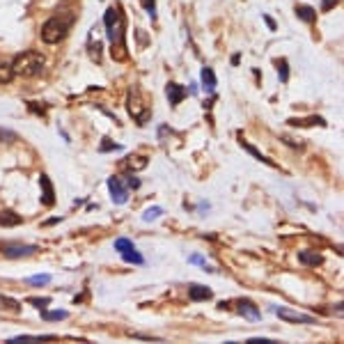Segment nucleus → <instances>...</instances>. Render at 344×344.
Wrapping results in <instances>:
<instances>
[{
	"instance_id": "nucleus-28",
	"label": "nucleus",
	"mask_w": 344,
	"mask_h": 344,
	"mask_svg": "<svg viewBox=\"0 0 344 344\" xmlns=\"http://www.w3.org/2000/svg\"><path fill=\"white\" fill-rule=\"evenodd\" d=\"M0 140H3V142H12V140H17V133H14V131H7V129H0Z\"/></svg>"
},
{
	"instance_id": "nucleus-3",
	"label": "nucleus",
	"mask_w": 344,
	"mask_h": 344,
	"mask_svg": "<svg viewBox=\"0 0 344 344\" xmlns=\"http://www.w3.org/2000/svg\"><path fill=\"white\" fill-rule=\"evenodd\" d=\"M37 253V246H28V243H5L3 246V255L10 259L17 257H28V255Z\"/></svg>"
},
{
	"instance_id": "nucleus-16",
	"label": "nucleus",
	"mask_w": 344,
	"mask_h": 344,
	"mask_svg": "<svg viewBox=\"0 0 344 344\" xmlns=\"http://www.w3.org/2000/svg\"><path fill=\"white\" fill-rule=\"evenodd\" d=\"M296 17L301 19V21H305V23H312L314 19H317V12L312 10V7H307V5H298L296 7Z\"/></svg>"
},
{
	"instance_id": "nucleus-19",
	"label": "nucleus",
	"mask_w": 344,
	"mask_h": 344,
	"mask_svg": "<svg viewBox=\"0 0 344 344\" xmlns=\"http://www.w3.org/2000/svg\"><path fill=\"white\" fill-rule=\"evenodd\" d=\"M42 317L46 319V321H60V319H67V317H69V312H67V310H53V312L42 310Z\"/></svg>"
},
{
	"instance_id": "nucleus-23",
	"label": "nucleus",
	"mask_w": 344,
	"mask_h": 344,
	"mask_svg": "<svg viewBox=\"0 0 344 344\" xmlns=\"http://www.w3.org/2000/svg\"><path fill=\"white\" fill-rule=\"evenodd\" d=\"M133 241H129V239H117V241H115V250H119V253H129V250H133Z\"/></svg>"
},
{
	"instance_id": "nucleus-34",
	"label": "nucleus",
	"mask_w": 344,
	"mask_h": 344,
	"mask_svg": "<svg viewBox=\"0 0 344 344\" xmlns=\"http://www.w3.org/2000/svg\"><path fill=\"white\" fill-rule=\"evenodd\" d=\"M191 262H193V264H205V259L200 257V255H193V257H191Z\"/></svg>"
},
{
	"instance_id": "nucleus-26",
	"label": "nucleus",
	"mask_w": 344,
	"mask_h": 344,
	"mask_svg": "<svg viewBox=\"0 0 344 344\" xmlns=\"http://www.w3.org/2000/svg\"><path fill=\"white\" fill-rule=\"evenodd\" d=\"M28 303L35 305V307H39V310H44V307L51 303V298H46V296H44V298H28Z\"/></svg>"
},
{
	"instance_id": "nucleus-1",
	"label": "nucleus",
	"mask_w": 344,
	"mask_h": 344,
	"mask_svg": "<svg viewBox=\"0 0 344 344\" xmlns=\"http://www.w3.org/2000/svg\"><path fill=\"white\" fill-rule=\"evenodd\" d=\"M44 65H46V58L37 51H26V53L17 55L14 62H12V71L14 76H23V78H33V76H39L44 71Z\"/></svg>"
},
{
	"instance_id": "nucleus-25",
	"label": "nucleus",
	"mask_w": 344,
	"mask_h": 344,
	"mask_svg": "<svg viewBox=\"0 0 344 344\" xmlns=\"http://www.w3.org/2000/svg\"><path fill=\"white\" fill-rule=\"evenodd\" d=\"M28 282H30V285H49V282H51V275L49 273L33 275V278H28Z\"/></svg>"
},
{
	"instance_id": "nucleus-24",
	"label": "nucleus",
	"mask_w": 344,
	"mask_h": 344,
	"mask_svg": "<svg viewBox=\"0 0 344 344\" xmlns=\"http://www.w3.org/2000/svg\"><path fill=\"white\" fill-rule=\"evenodd\" d=\"M161 214H163V209H161V207H149V209H147L145 214H142V221H147V223H149V221H154V218H158V216H161Z\"/></svg>"
},
{
	"instance_id": "nucleus-21",
	"label": "nucleus",
	"mask_w": 344,
	"mask_h": 344,
	"mask_svg": "<svg viewBox=\"0 0 344 344\" xmlns=\"http://www.w3.org/2000/svg\"><path fill=\"white\" fill-rule=\"evenodd\" d=\"M122 259L124 262H129V264H145V257L140 253H135V248L129 250V253H122Z\"/></svg>"
},
{
	"instance_id": "nucleus-31",
	"label": "nucleus",
	"mask_w": 344,
	"mask_h": 344,
	"mask_svg": "<svg viewBox=\"0 0 344 344\" xmlns=\"http://www.w3.org/2000/svg\"><path fill=\"white\" fill-rule=\"evenodd\" d=\"M126 186H129V189H138V186H140V179H135L133 175H129V179H126Z\"/></svg>"
},
{
	"instance_id": "nucleus-2",
	"label": "nucleus",
	"mask_w": 344,
	"mask_h": 344,
	"mask_svg": "<svg viewBox=\"0 0 344 344\" xmlns=\"http://www.w3.org/2000/svg\"><path fill=\"white\" fill-rule=\"evenodd\" d=\"M71 23H74V17L67 14V17H53L42 26V39L46 44H58L60 39H65L67 33H69Z\"/></svg>"
},
{
	"instance_id": "nucleus-30",
	"label": "nucleus",
	"mask_w": 344,
	"mask_h": 344,
	"mask_svg": "<svg viewBox=\"0 0 344 344\" xmlns=\"http://www.w3.org/2000/svg\"><path fill=\"white\" fill-rule=\"evenodd\" d=\"M339 0H321V12H328V10H333L335 5H337Z\"/></svg>"
},
{
	"instance_id": "nucleus-12",
	"label": "nucleus",
	"mask_w": 344,
	"mask_h": 344,
	"mask_svg": "<svg viewBox=\"0 0 344 344\" xmlns=\"http://www.w3.org/2000/svg\"><path fill=\"white\" fill-rule=\"evenodd\" d=\"M298 262L305 264V266H319V264L323 262L321 255L319 253H310V250H301L298 253Z\"/></svg>"
},
{
	"instance_id": "nucleus-8",
	"label": "nucleus",
	"mask_w": 344,
	"mask_h": 344,
	"mask_svg": "<svg viewBox=\"0 0 344 344\" xmlns=\"http://www.w3.org/2000/svg\"><path fill=\"white\" fill-rule=\"evenodd\" d=\"M39 186H42V202L46 207H51V205H55V189H53V184H51V179L46 177V175H42L39 177Z\"/></svg>"
},
{
	"instance_id": "nucleus-29",
	"label": "nucleus",
	"mask_w": 344,
	"mask_h": 344,
	"mask_svg": "<svg viewBox=\"0 0 344 344\" xmlns=\"http://www.w3.org/2000/svg\"><path fill=\"white\" fill-rule=\"evenodd\" d=\"M99 149H101V151H110V149H122V147H119V145H115V142H110V140H103V142H101V147H99Z\"/></svg>"
},
{
	"instance_id": "nucleus-14",
	"label": "nucleus",
	"mask_w": 344,
	"mask_h": 344,
	"mask_svg": "<svg viewBox=\"0 0 344 344\" xmlns=\"http://www.w3.org/2000/svg\"><path fill=\"white\" fill-rule=\"evenodd\" d=\"M289 124H294V126H326L323 117H317V115L305 117V119H289Z\"/></svg>"
},
{
	"instance_id": "nucleus-11",
	"label": "nucleus",
	"mask_w": 344,
	"mask_h": 344,
	"mask_svg": "<svg viewBox=\"0 0 344 344\" xmlns=\"http://www.w3.org/2000/svg\"><path fill=\"white\" fill-rule=\"evenodd\" d=\"M23 218L19 214H14V211H0V225L3 227H14V225H21Z\"/></svg>"
},
{
	"instance_id": "nucleus-15",
	"label": "nucleus",
	"mask_w": 344,
	"mask_h": 344,
	"mask_svg": "<svg viewBox=\"0 0 344 344\" xmlns=\"http://www.w3.org/2000/svg\"><path fill=\"white\" fill-rule=\"evenodd\" d=\"M241 147H243V149H246V151H248V154H253V156H255V158H257V161H262V163H266V165L275 167V163H273V161H271V158H266V156H264V154H262V151H257V149H255V147H253V145H250V142H246V140H243V138H241Z\"/></svg>"
},
{
	"instance_id": "nucleus-13",
	"label": "nucleus",
	"mask_w": 344,
	"mask_h": 344,
	"mask_svg": "<svg viewBox=\"0 0 344 344\" xmlns=\"http://www.w3.org/2000/svg\"><path fill=\"white\" fill-rule=\"evenodd\" d=\"M202 87H205V92L216 90V74H214L211 67H205V69H202Z\"/></svg>"
},
{
	"instance_id": "nucleus-33",
	"label": "nucleus",
	"mask_w": 344,
	"mask_h": 344,
	"mask_svg": "<svg viewBox=\"0 0 344 344\" xmlns=\"http://www.w3.org/2000/svg\"><path fill=\"white\" fill-rule=\"evenodd\" d=\"M264 21H266V26H269L271 30H275V21H273L271 17H264Z\"/></svg>"
},
{
	"instance_id": "nucleus-18",
	"label": "nucleus",
	"mask_w": 344,
	"mask_h": 344,
	"mask_svg": "<svg viewBox=\"0 0 344 344\" xmlns=\"http://www.w3.org/2000/svg\"><path fill=\"white\" fill-rule=\"evenodd\" d=\"M0 310L19 312V310H21V305H19V301H14V298H10V296H3V294H0Z\"/></svg>"
},
{
	"instance_id": "nucleus-22",
	"label": "nucleus",
	"mask_w": 344,
	"mask_h": 344,
	"mask_svg": "<svg viewBox=\"0 0 344 344\" xmlns=\"http://www.w3.org/2000/svg\"><path fill=\"white\" fill-rule=\"evenodd\" d=\"M14 78V71H12V65H0V85H5Z\"/></svg>"
},
{
	"instance_id": "nucleus-20",
	"label": "nucleus",
	"mask_w": 344,
	"mask_h": 344,
	"mask_svg": "<svg viewBox=\"0 0 344 344\" xmlns=\"http://www.w3.org/2000/svg\"><path fill=\"white\" fill-rule=\"evenodd\" d=\"M275 67H278V76H280V81H282V83L289 81V67H287V60H285V58L275 60Z\"/></svg>"
},
{
	"instance_id": "nucleus-4",
	"label": "nucleus",
	"mask_w": 344,
	"mask_h": 344,
	"mask_svg": "<svg viewBox=\"0 0 344 344\" xmlns=\"http://www.w3.org/2000/svg\"><path fill=\"white\" fill-rule=\"evenodd\" d=\"M108 189H110V198H113L115 205H124V202L129 200V189L124 186V182L119 177L108 179Z\"/></svg>"
},
{
	"instance_id": "nucleus-6",
	"label": "nucleus",
	"mask_w": 344,
	"mask_h": 344,
	"mask_svg": "<svg viewBox=\"0 0 344 344\" xmlns=\"http://www.w3.org/2000/svg\"><path fill=\"white\" fill-rule=\"evenodd\" d=\"M280 319H285V321H291V323H317V319L310 317V314H301V312H291L287 307H278L275 310Z\"/></svg>"
},
{
	"instance_id": "nucleus-5",
	"label": "nucleus",
	"mask_w": 344,
	"mask_h": 344,
	"mask_svg": "<svg viewBox=\"0 0 344 344\" xmlns=\"http://www.w3.org/2000/svg\"><path fill=\"white\" fill-rule=\"evenodd\" d=\"M129 110H131V115L138 119V124H145V119L149 117V110H147L145 103L140 101L138 92H131V97H129Z\"/></svg>"
},
{
	"instance_id": "nucleus-17",
	"label": "nucleus",
	"mask_w": 344,
	"mask_h": 344,
	"mask_svg": "<svg viewBox=\"0 0 344 344\" xmlns=\"http://www.w3.org/2000/svg\"><path fill=\"white\" fill-rule=\"evenodd\" d=\"M147 163L149 161H147L145 156H129L124 165H126V170H142V167H147Z\"/></svg>"
},
{
	"instance_id": "nucleus-9",
	"label": "nucleus",
	"mask_w": 344,
	"mask_h": 344,
	"mask_svg": "<svg viewBox=\"0 0 344 344\" xmlns=\"http://www.w3.org/2000/svg\"><path fill=\"white\" fill-rule=\"evenodd\" d=\"M239 312H241L243 317L246 319H250V321H259L262 319V314H259V310H257V305H255L253 301H239V307H237Z\"/></svg>"
},
{
	"instance_id": "nucleus-10",
	"label": "nucleus",
	"mask_w": 344,
	"mask_h": 344,
	"mask_svg": "<svg viewBox=\"0 0 344 344\" xmlns=\"http://www.w3.org/2000/svg\"><path fill=\"white\" fill-rule=\"evenodd\" d=\"M189 298L193 303L209 301V298H211V289H209V287H202V285H191L189 287Z\"/></svg>"
},
{
	"instance_id": "nucleus-32",
	"label": "nucleus",
	"mask_w": 344,
	"mask_h": 344,
	"mask_svg": "<svg viewBox=\"0 0 344 344\" xmlns=\"http://www.w3.org/2000/svg\"><path fill=\"white\" fill-rule=\"evenodd\" d=\"M250 344H271V339H266V337H253V339H248Z\"/></svg>"
},
{
	"instance_id": "nucleus-27",
	"label": "nucleus",
	"mask_w": 344,
	"mask_h": 344,
	"mask_svg": "<svg viewBox=\"0 0 344 344\" xmlns=\"http://www.w3.org/2000/svg\"><path fill=\"white\" fill-rule=\"evenodd\" d=\"M142 3V7H145L147 12H149V17L154 19L156 17V0H140Z\"/></svg>"
},
{
	"instance_id": "nucleus-7",
	"label": "nucleus",
	"mask_w": 344,
	"mask_h": 344,
	"mask_svg": "<svg viewBox=\"0 0 344 344\" xmlns=\"http://www.w3.org/2000/svg\"><path fill=\"white\" fill-rule=\"evenodd\" d=\"M165 94H167L170 106H177V103H182V99L189 94V90H186L184 85H179V83H167V85H165Z\"/></svg>"
}]
</instances>
